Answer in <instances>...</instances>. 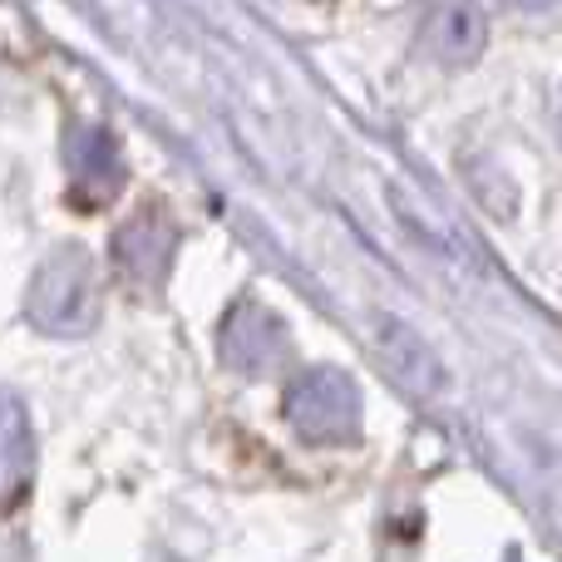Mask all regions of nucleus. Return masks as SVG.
<instances>
[{
  "label": "nucleus",
  "instance_id": "nucleus-1",
  "mask_svg": "<svg viewBox=\"0 0 562 562\" xmlns=\"http://www.w3.org/2000/svg\"><path fill=\"white\" fill-rule=\"evenodd\" d=\"M104 281L85 247H59L35 267L25 291V311L45 336H89L99 326Z\"/></svg>",
  "mask_w": 562,
  "mask_h": 562
},
{
  "label": "nucleus",
  "instance_id": "nucleus-2",
  "mask_svg": "<svg viewBox=\"0 0 562 562\" xmlns=\"http://www.w3.org/2000/svg\"><path fill=\"white\" fill-rule=\"evenodd\" d=\"M286 425L311 445H346L360 435V385L340 366H306L286 385Z\"/></svg>",
  "mask_w": 562,
  "mask_h": 562
},
{
  "label": "nucleus",
  "instance_id": "nucleus-3",
  "mask_svg": "<svg viewBox=\"0 0 562 562\" xmlns=\"http://www.w3.org/2000/svg\"><path fill=\"white\" fill-rule=\"evenodd\" d=\"M217 350L237 375H272L281 360L291 356V336L281 316L262 301H237L217 330Z\"/></svg>",
  "mask_w": 562,
  "mask_h": 562
},
{
  "label": "nucleus",
  "instance_id": "nucleus-4",
  "mask_svg": "<svg viewBox=\"0 0 562 562\" xmlns=\"http://www.w3.org/2000/svg\"><path fill=\"white\" fill-rule=\"evenodd\" d=\"M178 223L168 207L148 203L128 217L124 227L114 233V267L138 286H164V277L173 272L178 257Z\"/></svg>",
  "mask_w": 562,
  "mask_h": 562
},
{
  "label": "nucleus",
  "instance_id": "nucleus-5",
  "mask_svg": "<svg viewBox=\"0 0 562 562\" xmlns=\"http://www.w3.org/2000/svg\"><path fill=\"white\" fill-rule=\"evenodd\" d=\"M375 356L385 366V375L405 390L409 400H439L445 395V366H439L435 346L409 326L405 316H375Z\"/></svg>",
  "mask_w": 562,
  "mask_h": 562
},
{
  "label": "nucleus",
  "instance_id": "nucleus-6",
  "mask_svg": "<svg viewBox=\"0 0 562 562\" xmlns=\"http://www.w3.org/2000/svg\"><path fill=\"white\" fill-rule=\"evenodd\" d=\"M65 164H69V188L79 203L99 207L124 188L128 168H124V148H119L114 128L104 124H75L65 134Z\"/></svg>",
  "mask_w": 562,
  "mask_h": 562
},
{
  "label": "nucleus",
  "instance_id": "nucleus-7",
  "mask_svg": "<svg viewBox=\"0 0 562 562\" xmlns=\"http://www.w3.org/2000/svg\"><path fill=\"white\" fill-rule=\"evenodd\" d=\"M488 40V15L479 5H439L425 20V49L445 65H469Z\"/></svg>",
  "mask_w": 562,
  "mask_h": 562
},
{
  "label": "nucleus",
  "instance_id": "nucleus-8",
  "mask_svg": "<svg viewBox=\"0 0 562 562\" xmlns=\"http://www.w3.org/2000/svg\"><path fill=\"white\" fill-rule=\"evenodd\" d=\"M30 459H35V439H30V409L20 405L15 390L0 385V504L25 488Z\"/></svg>",
  "mask_w": 562,
  "mask_h": 562
}]
</instances>
